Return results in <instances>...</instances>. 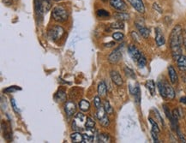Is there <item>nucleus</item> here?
Masks as SVG:
<instances>
[{"mask_svg":"<svg viewBox=\"0 0 186 143\" xmlns=\"http://www.w3.org/2000/svg\"><path fill=\"white\" fill-rule=\"evenodd\" d=\"M104 109L105 111H107V114H112L113 113V109H112V107L110 105V103H109V101L106 100L104 102Z\"/></svg>","mask_w":186,"mask_h":143,"instance_id":"obj_32","label":"nucleus"},{"mask_svg":"<svg viewBox=\"0 0 186 143\" xmlns=\"http://www.w3.org/2000/svg\"><path fill=\"white\" fill-rule=\"evenodd\" d=\"M137 64H138V66L140 68H144L145 65L147 64V59H146V58H145L143 55H141L140 58L138 59Z\"/></svg>","mask_w":186,"mask_h":143,"instance_id":"obj_35","label":"nucleus"},{"mask_svg":"<svg viewBox=\"0 0 186 143\" xmlns=\"http://www.w3.org/2000/svg\"><path fill=\"white\" fill-rule=\"evenodd\" d=\"M70 139L72 141V142H83V135H82L79 131H76L70 135Z\"/></svg>","mask_w":186,"mask_h":143,"instance_id":"obj_17","label":"nucleus"},{"mask_svg":"<svg viewBox=\"0 0 186 143\" xmlns=\"http://www.w3.org/2000/svg\"><path fill=\"white\" fill-rule=\"evenodd\" d=\"M146 88L149 89V91L151 93V95L153 96L155 94V84L153 80H149L146 82Z\"/></svg>","mask_w":186,"mask_h":143,"instance_id":"obj_26","label":"nucleus"},{"mask_svg":"<svg viewBox=\"0 0 186 143\" xmlns=\"http://www.w3.org/2000/svg\"><path fill=\"white\" fill-rule=\"evenodd\" d=\"M158 89H159V92L161 93V95L162 98H164V99H166L167 96H166V91H165V84L164 83H162L161 81H159L158 82Z\"/></svg>","mask_w":186,"mask_h":143,"instance_id":"obj_28","label":"nucleus"},{"mask_svg":"<svg viewBox=\"0 0 186 143\" xmlns=\"http://www.w3.org/2000/svg\"><path fill=\"white\" fill-rule=\"evenodd\" d=\"M96 117L99 120V123L103 127H108L110 124V121L109 118L107 116V111L104 109V106H100L99 109H97V113H96Z\"/></svg>","mask_w":186,"mask_h":143,"instance_id":"obj_4","label":"nucleus"},{"mask_svg":"<svg viewBox=\"0 0 186 143\" xmlns=\"http://www.w3.org/2000/svg\"><path fill=\"white\" fill-rule=\"evenodd\" d=\"M155 42L157 44L158 47H161L165 42V37L162 34L161 28H155Z\"/></svg>","mask_w":186,"mask_h":143,"instance_id":"obj_11","label":"nucleus"},{"mask_svg":"<svg viewBox=\"0 0 186 143\" xmlns=\"http://www.w3.org/2000/svg\"><path fill=\"white\" fill-rule=\"evenodd\" d=\"M131 36H132V38L137 41V42H139L140 40H139V36H138V34H137V32H135V31H133L131 32Z\"/></svg>","mask_w":186,"mask_h":143,"instance_id":"obj_45","label":"nucleus"},{"mask_svg":"<svg viewBox=\"0 0 186 143\" xmlns=\"http://www.w3.org/2000/svg\"><path fill=\"white\" fill-rule=\"evenodd\" d=\"M176 131H177V134H178V139H179V141H180L181 142L185 143L186 142V139H185V137H184V135L182 134V132L179 130V129H178V130H177Z\"/></svg>","mask_w":186,"mask_h":143,"instance_id":"obj_40","label":"nucleus"},{"mask_svg":"<svg viewBox=\"0 0 186 143\" xmlns=\"http://www.w3.org/2000/svg\"><path fill=\"white\" fill-rule=\"evenodd\" d=\"M52 17L53 18L54 21L58 22H64L67 21L69 14L67 9L63 6H56L54 7L52 11Z\"/></svg>","mask_w":186,"mask_h":143,"instance_id":"obj_2","label":"nucleus"},{"mask_svg":"<svg viewBox=\"0 0 186 143\" xmlns=\"http://www.w3.org/2000/svg\"><path fill=\"white\" fill-rule=\"evenodd\" d=\"M21 88H18L17 86H12V87H9L7 88H5L4 90V93H13L15 91H17V90H21Z\"/></svg>","mask_w":186,"mask_h":143,"instance_id":"obj_37","label":"nucleus"},{"mask_svg":"<svg viewBox=\"0 0 186 143\" xmlns=\"http://www.w3.org/2000/svg\"><path fill=\"white\" fill-rule=\"evenodd\" d=\"M79 108L83 111H87L90 109V103L86 100H82L79 102Z\"/></svg>","mask_w":186,"mask_h":143,"instance_id":"obj_25","label":"nucleus"},{"mask_svg":"<svg viewBox=\"0 0 186 143\" xmlns=\"http://www.w3.org/2000/svg\"><path fill=\"white\" fill-rule=\"evenodd\" d=\"M151 135H152V137H153V142H155V143L160 142V141H159V139H158L157 133H155V132H154V131L151 130Z\"/></svg>","mask_w":186,"mask_h":143,"instance_id":"obj_43","label":"nucleus"},{"mask_svg":"<svg viewBox=\"0 0 186 143\" xmlns=\"http://www.w3.org/2000/svg\"><path fill=\"white\" fill-rule=\"evenodd\" d=\"M66 93L64 90H59L55 94L54 99H55V100L57 101V102H64V101H65V100H66Z\"/></svg>","mask_w":186,"mask_h":143,"instance_id":"obj_21","label":"nucleus"},{"mask_svg":"<svg viewBox=\"0 0 186 143\" xmlns=\"http://www.w3.org/2000/svg\"><path fill=\"white\" fill-rule=\"evenodd\" d=\"M149 122L151 123V126H152V130L154 131L155 133L159 134V133L161 132V130H160V128L158 126L157 122H155L154 120H153L152 118H149Z\"/></svg>","mask_w":186,"mask_h":143,"instance_id":"obj_30","label":"nucleus"},{"mask_svg":"<svg viewBox=\"0 0 186 143\" xmlns=\"http://www.w3.org/2000/svg\"><path fill=\"white\" fill-rule=\"evenodd\" d=\"M128 51H129V54H130V56L131 57V58H132L134 61H136V62L138 61V59L140 58L141 56L142 55L140 52V51L138 50L135 46H133V45H130V46L129 47Z\"/></svg>","mask_w":186,"mask_h":143,"instance_id":"obj_8","label":"nucleus"},{"mask_svg":"<svg viewBox=\"0 0 186 143\" xmlns=\"http://www.w3.org/2000/svg\"><path fill=\"white\" fill-rule=\"evenodd\" d=\"M115 45V43L114 42H110V43H108V44H105V46L106 47H112V46H114Z\"/></svg>","mask_w":186,"mask_h":143,"instance_id":"obj_47","label":"nucleus"},{"mask_svg":"<svg viewBox=\"0 0 186 143\" xmlns=\"http://www.w3.org/2000/svg\"><path fill=\"white\" fill-rule=\"evenodd\" d=\"M10 103H11V106H12V109L14 110V111L17 112V113H19V109H18V107H17L15 99H11V100H10Z\"/></svg>","mask_w":186,"mask_h":143,"instance_id":"obj_41","label":"nucleus"},{"mask_svg":"<svg viewBox=\"0 0 186 143\" xmlns=\"http://www.w3.org/2000/svg\"><path fill=\"white\" fill-rule=\"evenodd\" d=\"M128 2L137 12L141 14L145 12V6L142 0H128Z\"/></svg>","mask_w":186,"mask_h":143,"instance_id":"obj_7","label":"nucleus"},{"mask_svg":"<svg viewBox=\"0 0 186 143\" xmlns=\"http://www.w3.org/2000/svg\"><path fill=\"white\" fill-rule=\"evenodd\" d=\"M102 1H104V2H106V1H107V0H102Z\"/></svg>","mask_w":186,"mask_h":143,"instance_id":"obj_51","label":"nucleus"},{"mask_svg":"<svg viewBox=\"0 0 186 143\" xmlns=\"http://www.w3.org/2000/svg\"><path fill=\"white\" fill-rule=\"evenodd\" d=\"M52 0H41L42 9H43L44 13L49 11L50 9L52 8Z\"/></svg>","mask_w":186,"mask_h":143,"instance_id":"obj_27","label":"nucleus"},{"mask_svg":"<svg viewBox=\"0 0 186 143\" xmlns=\"http://www.w3.org/2000/svg\"><path fill=\"white\" fill-rule=\"evenodd\" d=\"M110 76H111V78H112V81L117 85V86H122L123 83H124V81H123V78H122V76H120V74L118 71H115V70H112L111 71V74H110Z\"/></svg>","mask_w":186,"mask_h":143,"instance_id":"obj_12","label":"nucleus"},{"mask_svg":"<svg viewBox=\"0 0 186 143\" xmlns=\"http://www.w3.org/2000/svg\"><path fill=\"white\" fill-rule=\"evenodd\" d=\"M165 87V91H166V96H167V99H170V100H173L175 98V91L174 89L172 88V87L169 85L167 82H165L164 83Z\"/></svg>","mask_w":186,"mask_h":143,"instance_id":"obj_19","label":"nucleus"},{"mask_svg":"<svg viewBox=\"0 0 186 143\" xmlns=\"http://www.w3.org/2000/svg\"><path fill=\"white\" fill-rule=\"evenodd\" d=\"M183 45V29L180 25L174 27L171 34H170V48L172 51V55L174 60L178 58L182 55Z\"/></svg>","mask_w":186,"mask_h":143,"instance_id":"obj_1","label":"nucleus"},{"mask_svg":"<svg viewBox=\"0 0 186 143\" xmlns=\"http://www.w3.org/2000/svg\"><path fill=\"white\" fill-rule=\"evenodd\" d=\"M136 27H137V30H138V32H139V34H141V37H143L144 39L149 38L150 32H149V29L147 27H145L143 24H141L139 22H136Z\"/></svg>","mask_w":186,"mask_h":143,"instance_id":"obj_10","label":"nucleus"},{"mask_svg":"<svg viewBox=\"0 0 186 143\" xmlns=\"http://www.w3.org/2000/svg\"><path fill=\"white\" fill-rule=\"evenodd\" d=\"M130 93L133 94V95L135 96V100H136V101H137L138 104H140L141 91H140V88H139V86L137 85L136 87H134V88H133L132 86L130 85Z\"/></svg>","mask_w":186,"mask_h":143,"instance_id":"obj_13","label":"nucleus"},{"mask_svg":"<svg viewBox=\"0 0 186 143\" xmlns=\"http://www.w3.org/2000/svg\"><path fill=\"white\" fill-rule=\"evenodd\" d=\"M163 109H164V111H165V116L167 117V118H168L169 120H171L172 118V113H171V111H170L168 106L166 105H163Z\"/></svg>","mask_w":186,"mask_h":143,"instance_id":"obj_38","label":"nucleus"},{"mask_svg":"<svg viewBox=\"0 0 186 143\" xmlns=\"http://www.w3.org/2000/svg\"><path fill=\"white\" fill-rule=\"evenodd\" d=\"M52 1H55V2H58V1H60V0H52Z\"/></svg>","mask_w":186,"mask_h":143,"instance_id":"obj_50","label":"nucleus"},{"mask_svg":"<svg viewBox=\"0 0 186 143\" xmlns=\"http://www.w3.org/2000/svg\"><path fill=\"white\" fill-rule=\"evenodd\" d=\"M172 117L175 120H177L178 121V119H179V117H180V112H179V111L178 109H174L172 111Z\"/></svg>","mask_w":186,"mask_h":143,"instance_id":"obj_42","label":"nucleus"},{"mask_svg":"<svg viewBox=\"0 0 186 143\" xmlns=\"http://www.w3.org/2000/svg\"><path fill=\"white\" fill-rule=\"evenodd\" d=\"M1 125H2V130H3V133H4V137L5 138V140L10 141L11 140V132L9 130V127H7L5 122H2Z\"/></svg>","mask_w":186,"mask_h":143,"instance_id":"obj_20","label":"nucleus"},{"mask_svg":"<svg viewBox=\"0 0 186 143\" xmlns=\"http://www.w3.org/2000/svg\"><path fill=\"white\" fill-rule=\"evenodd\" d=\"M112 38L116 41H121L124 38V35L121 32H116V33H114V34H112Z\"/></svg>","mask_w":186,"mask_h":143,"instance_id":"obj_34","label":"nucleus"},{"mask_svg":"<svg viewBox=\"0 0 186 143\" xmlns=\"http://www.w3.org/2000/svg\"><path fill=\"white\" fill-rule=\"evenodd\" d=\"M184 47H185V50H186V39L184 40Z\"/></svg>","mask_w":186,"mask_h":143,"instance_id":"obj_49","label":"nucleus"},{"mask_svg":"<svg viewBox=\"0 0 186 143\" xmlns=\"http://www.w3.org/2000/svg\"><path fill=\"white\" fill-rule=\"evenodd\" d=\"M124 72H125L126 76H128V77H130V78H133V79L136 78L135 73H134V71H133L131 69H130V68L128 67H125L124 68Z\"/></svg>","mask_w":186,"mask_h":143,"instance_id":"obj_36","label":"nucleus"},{"mask_svg":"<svg viewBox=\"0 0 186 143\" xmlns=\"http://www.w3.org/2000/svg\"><path fill=\"white\" fill-rule=\"evenodd\" d=\"M112 8L119 12H124L127 9V5L124 0H109Z\"/></svg>","mask_w":186,"mask_h":143,"instance_id":"obj_5","label":"nucleus"},{"mask_svg":"<svg viewBox=\"0 0 186 143\" xmlns=\"http://www.w3.org/2000/svg\"><path fill=\"white\" fill-rule=\"evenodd\" d=\"M87 133L83 134V142H93L95 139V134L93 129H87Z\"/></svg>","mask_w":186,"mask_h":143,"instance_id":"obj_16","label":"nucleus"},{"mask_svg":"<svg viewBox=\"0 0 186 143\" xmlns=\"http://www.w3.org/2000/svg\"><path fill=\"white\" fill-rule=\"evenodd\" d=\"M180 102L183 104H186V97H183L180 99Z\"/></svg>","mask_w":186,"mask_h":143,"instance_id":"obj_48","label":"nucleus"},{"mask_svg":"<svg viewBox=\"0 0 186 143\" xmlns=\"http://www.w3.org/2000/svg\"><path fill=\"white\" fill-rule=\"evenodd\" d=\"M64 34V28L59 25H56L48 31V38L52 41H57L62 38Z\"/></svg>","mask_w":186,"mask_h":143,"instance_id":"obj_3","label":"nucleus"},{"mask_svg":"<svg viewBox=\"0 0 186 143\" xmlns=\"http://www.w3.org/2000/svg\"><path fill=\"white\" fill-rule=\"evenodd\" d=\"M94 103H95V106L96 109H99V107L101 106V100H100V98L99 96L95 97L94 99Z\"/></svg>","mask_w":186,"mask_h":143,"instance_id":"obj_39","label":"nucleus"},{"mask_svg":"<svg viewBox=\"0 0 186 143\" xmlns=\"http://www.w3.org/2000/svg\"><path fill=\"white\" fill-rule=\"evenodd\" d=\"M98 142L100 143H107L111 142V137L108 134L106 133H102V134H99L98 135Z\"/></svg>","mask_w":186,"mask_h":143,"instance_id":"obj_24","label":"nucleus"},{"mask_svg":"<svg viewBox=\"0 0 186 143\" xmlns=\"http://www.w3.org/2000/svg\"><path fill=\"white\" fill-rule=\"evenodd\" d=\"M168 75H169L171 82L172 84H176L178 81V75H177V72L175 70V69L172 65H170L168 67Z\"/></svg>","mask_w":186,"mask_h":143,"instance_id":"obj_14","label":"nucleus"},{"mask_svg":"<svg viewBox=\"0 0 186 143\" xmlns=\"http://www.w3.org/2000/svg\"><path fill=\"white\" fill-rule=\"evenodd\" d=\"M153 8L155 10H157L159 13H161V14L162 13V9L160 7V5H159L157 3H154V4H153Z\"/></svg>","mask_w":186,"mask_h":143,"instance_id":"obj_44","label":"nucleus"},{"mask_svg":"<svg viewBox=\"0 0 186 143\" xmlns=\"http://www.w3.org/2000/svg\"><path fill=\"white\" fill-rule=\"evenodd\" d=\"M85 127L87 129H94V127L95 126V122L94 121V119H92L91 118H87V121L85 122Z\"/></svg>","mask_w":186,"mask_h":143,"instance_id":"obj_33","label":"nucleus"},{"mask_svg":"<svg viewBox=\"0 0 186 143\" xmlns=\"http://www.w3.org/2000/svg\"><path fill=\"white\" fill-rule=\"evenodd\" d=\"M111 27H112V28L113 29H124V24L123 21H115V22H113L111 24Z\"/></svg>","mask_w":186,"mask_h":143,"instance_id":"obj_29","label":"nucleus"},{"mask_svg":"<svg viewBox=\"0 0 186 143\" xmlns=\"http://www.w3.org/2000/svg\"><path fill=\"white\" fill-rule=\"evenodd\" d=\"M97 16L100 18H108V17H110V14L108 11H107L106 9H98L97 10Z\"/></svg>","mask_w":186,"mask_h":143,"instance_id":"obj_31","label":"nucleus"},{"mask_svg":"<svg viewBox=\"0 0 186 143\" xmlns=\"http://www.w3.org/2000/svg\"><path fill=\"white\" fill-rule=\"evenodd\" d=\"M34 7H35V12L37 14L38 17H42L44 11L42 9L41 0H34Z\"/></svg>","mask_w":186,"mask_h":143,"instance_id":"obj_18","label":"nucleus"},{"mask_svg":"<svg viewBox=\"0 0 186 143\" xmlns=\"http://www.w3.org/2000/svg\"><path fill=\"white\" fill-rule=\"evenodd\" d=\"M107 91V85L104 81H100L98 85V93L100 96H105L106 93Z\"/></svg>","mask_w":186,"mask_h":143,"instance_id":"obj_23","label":"nucleus"},{"mask_svg":"<svg viewBox=\"0 0 186 143\" xmlns=\"http://www.w3.org/2000/svg\"><path fill=\"white\" fill-rule=\"evenodd\" d=\"M177 65L179 70L186 72V56L181 55L177 60Z\"/></svg>","mask_w":186,"mask_h":143,"instance_id":"obj_15","label":"nucleus"},{"mask_svg":"<svg viewBox=\"0 0 186 143\" xmlns=\"http://www.w3.org/2000/svg\"><path fill=\"white\" fill-rule=\"evenodd\" d=\"M154 111H155V112H156V116H157L158 118L160 119V122H161V124L163 125V126H164V124H165V123H164V121H163V119H162L161 117V115H160V113H159V111H158L157 110H154Z\"/></svg>","mask_w":186,"mask_h":143,"instance_id":"obj_46","label":"nucleus"},{"mask_svg":"<svg viewBox=\"0 0 186 143\" xmlns=\"http://www.w3.org/2000/svg\"><path fill=\"white\" fill-rule=\"evenodd\" d=\"M185 32H186V29H185Z\"/></svg>","mask_w":186,"mask_h":143,"instance_id":"obj_52","label":"nucleus"},{"mask_svg":"<svg viewBox=\"0 0 186 143\" xmlns=\"http://www.w3.org/2000/svg\"><path fill=\"white\" fill-rule=\"evenodd\" d=\"M76 106L73 101H67L66 104L64 105V111H65V113L68 117H71L73 116L76 112Z\"/></svg>","mask_w":186,"mask_h":143,"instance_id":"obj_9","label":"nucleus"},{"mask_svg":"<svg viewBox=\"0 0 186 143\" xmlns=\"http://www.w3.org/2000/svg\"><path fill=\"white\" fill-rule=\"evenodd\" d=\"M123 47V46H122ZM121 46L116 48L115 50L112 51V53L108 57V61L111 63H117L122 58V51H121Z\"/></svg>","mask_w":186,"mask_h":143,"instance_id":"obj_6","label":"nucleus"},{"mask_svg":"<svg viewBox=\"0 0 186 143\" xmlns=\"http://www.w3.org/2000/svg\"><path fill=\"white\" fill-rule=\"evenodd\" d=\"M113 17L118 21H127L130 19V15L124 12H117L113 15Z\"/></svg>","mask_w":186,"mask_h":143,"instance_id":"obj_22","label":"nucleus"}]
</instances>
